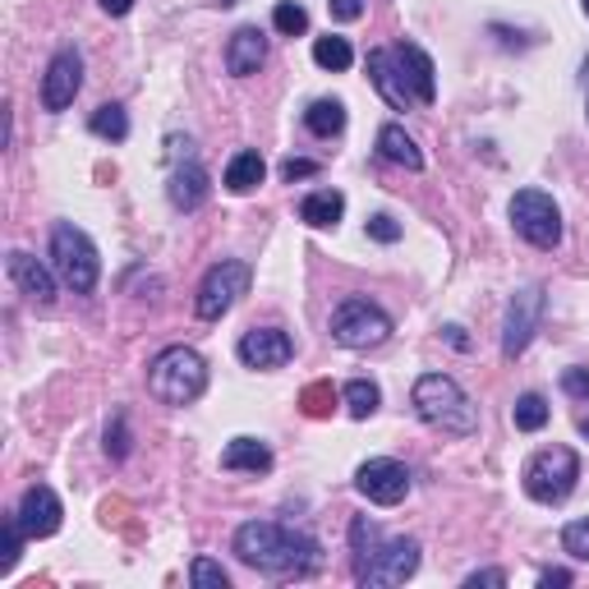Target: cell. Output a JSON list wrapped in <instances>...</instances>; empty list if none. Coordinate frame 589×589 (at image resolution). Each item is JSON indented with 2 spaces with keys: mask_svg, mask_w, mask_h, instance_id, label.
<instances>
[{
  "mask_svg": "<svg viewBox=\"0 0 589 589\" xmlns=\"http://www.w3.org/2000/svg\"><path fill=\"white\" fill-rule=\"evenodd\" d=\"M235 557L245 567L263 571V576H281V580H304L322 567V548L318 539L299 534V530H286L276 521H249L235 530Z\"/></svg>",
  "mask_w": 589,
  "mask_h": 589,
  "instance_id": "cell-1",
  "label": "cell"
},
{
  "mask_svg": "<svg viewBox=\"0 0 589 589\" xmlns=\"http://www.w3.org/2000/svg\"><path fill=\"white\" fill-rule=\"evenodd\" d=\"M415 415L429 423V429H442L452 438H469L479 429L475 400L461 392L456 378H446V373H423L415 383Z\"/></svg>",
  "mask_w": 589,
  "mask_h": 589,
  "instance_id": "cell-2",
  "label": "cell"
},
{
  "mask_svg": "<svg viewBox=\"0 0 589 589\" xmlns=\"http://www.w3.org/2000/svg\"><path fill=\"white\" fill-rule=\"evenodd\" d=\"M148 392L161 400V406H194V400L207 392L203 355L190 350V346H167L148 364Z\"/></svg>",
  "mask_w": 589,
  "mask_h": 589,
  "instance_id": "cell-3",
  "label": "cell"
},
{
  "mask_svg": "<svg viewBox=\"0 0 589 589\" xmlns=\"http://www.w3.org/2000/svg\"><path fill=\"white\" fill-rule=\"evenodd\" d=\"M576 479H580V456L571 446H544V452L530 456V465H525V492L544 507L567 502Z\"/></svg>",
  "mask_w": 589,
  "mask_h": 589,
  "instance_id": "cell-4",
  "label": "cell"
},
{
  "mask_svg": "<svg viewBox=\"0 0 589 589\" xmlns=\"http://www.w3.org/2000/svg\"><path fill=\"white\" fill-rule=\"evenodd\" d=\"M52 263H56V276L79 295H88L92 286H98V276H102L98 249H92L88 235L79 226H69V222H56V230H52Z\"/></svg>",
  "mask_w": 589,
  "mask_h": 589,
  "instance_id": "cell-5",
  "label": "cell"
},
{
  "mask_svg": "<svg viewBox=\"0 0 589 589\" xmlns=\"http://www.w3.org/2000/svg\"><path fill=\"white\" fill-rule=\"evenodd\" d=\"M332 337L346 350H373V346H383L392 337V318L378 309V304L350 295V299L337 304V314H332Z\"/></svg>",
  "mask_w": 589,
  "mask_h": 589,
  "instance_id": "cell-6",
  "label": "cell"
},
{
  "mask_svg": "<svg viewBox=\"0 0 589 589\" xmlns=\"http://www.w3.org/2000/svg\"><path fill=\"white\" fill-rule=\"evenodd\" d=\"M511 226L534 249H557L562 245V207L544 190H521L511 199Z\"/></svg>",
  "mask_w": 589,
  "mask_h": 589,
  "instance_id": "cell-7",
  "label": "cell"
},
{
  "mask_svg": "<svg viewBox=\"0 0 589 589\" xmlns=\"http://www.w3.org/2000/svg\"><path fill=\"white\" fill-rule=\"evenodd\" d=\"M419 571V544L415 539H378L373 553L355 567V580L369 589H383V585H406Z\"/></svg>",
  "mask_w": 589,
  "mask_h": 589,
  "instance_id": "cell-8",
  "label": "cell"
},
{
  "mask_svg": "<svg viewBox=\"0 0 589 589\" xmlns=\"http://www.w3.org/2000/svg\"><path fill=\"white\" fill-rule=\"evenodd\" d=\"M245 291H249V263H240V258H222L217 268H207L194 309H199L203 322H217L222 314L235 309V299H240Z\"/></svg>",
  "mask_w": 589,
  "mask_h": 589,
  "instance_id": "cell-9",
  "label": "cell"
},
{
  "mask_svg": "<svg viewBox=\"0 0 589 589\" xmlns=\"http://www.w3.org/2000/svg\"><path fill=\"white\" fill-rule=\"evenodd\" d=\"M539 322H544V286L516 291L511 304H507V327H502V355L507 360L525 355L534 332H539Z\"/></svg>",
  "mask_w": 589,
  "mask_h": 589,
  "instance_id": "cell-10",
  "label": "cell"
},
{
  "mask_svg": "<svg viewBox=\"0 0 589 589\" xmlns=\"http://www.w3.org/2000/svg\"><path fill=\"white\" fill-rule=\"evenodd\" d=\"M355 488L364 492L369 502H378V507H396V502H406V492H410V469L392 461V456H378V461H364L355 469Z\"/></svg>",
  "mask_w": 589,
  "mask_h": 589,
  "instance_id": "cell-11",
  "label": "cell"
},
{
  "mask_svg": "<svg viewBox=\"0 0 589 589\" xmlns=\"http://www.w3.org/2000/svg\"><path fill=\"white\" fill-rule=\"evenodd\" d=\"M79 88H83V56L75 46H65V52L52 56V65H46V75H42V106L65 111L79 98Z\"/></svg>",
  "mask_w": 589,
  "mask_h": 589,
  "instance_id": "cell-12",
  "label": "cell"
},
{
  "mask_svg": "<svg viewBox=\"0 0 589 589\" xmlns=\"http://www.w3.org/2000/svg\"><path fill=\"white\" fill-rule=\"evenodd\" d=\"M14 516H19V525H23V534L29 539H52L56 530H60V498L46 484H33L29 492L19 498V507H14Z\"/></svg>",
  "mask_w": 589,
  "mask_h": 589,
  "instance_id": "cell-13",
  "label": "cell"
},
{
  "mask_svg": "<svg viewBox=\"0 0 589 589\" xmlns=\"http://www.w3.org/2000/svg\"><path fill=\"white\" fill-rule=\"evenodd\" d=\"M291 355H295V346H291V337L281 332V327H253V332L240 337V360L249 369H263V373L286 369Z\"/></svg>",
  "mask_w": 589,
  "mask_h": 589,
  "instance_id": "cell-14",
  "label": "cell"
},
{
  "mask_svg": "<svg viewBox=\"0 0 589 589\" xmlns=\"http://www.w3.org/2000/svg\"><path fill=\"white\" fill-rule=\"evenodd\" d=\"M369 79L387 98L392 111H410L419 102L410 79H406V69H400V60H396V52H383V46H378V52H369Z\"/></svg>",
  "mask_w": 589,
  "mask_h": 589,
  "instance_id": "cell-15",
  "label": "cell"
},
{
  "mask_svg": "<svg viewBox=\"0 0 589 589\" xmlns=\"http://www.w3.org/2000/svg\"><path fill=\"white\" fill-rule=\"evenodd\" d=\"M5 268H10V281H14V286H19L23 295H29L33 304H42V309H46V304H56V276L46 272L33 253L14 249V253L5 258Z\"/></svg>",
  "mask_w": 589,
  "mask_h": 589,
  "instance_id": "cell-16",
  "label": "cell"
},
{
  "mask_svg": "<svg viewBox=\"0 0 589 589\" xmlns=\"http://www.w3.org/2000/svg\"><path fill=\"white\" fill-rule=\"evenodd\" d=\"M268 60V37L258 33V29H240L230 42H226V69L235 79H249L258 75V65Z\"/></svg>",
  "mask_w": 589,
  "mask_h": 589,
  "instance_id": "cell-17",
  "label": "cell"
},
{
  "mask_svg": "<svg viewBox=\"0 0 589 589\" xmlns=\"http://www.w3.org/2000/svg\"><path fill=\"white\" fill-rule=\"evenodd\" d=\"M222 469H230V475H268L272 469V446L263 438H230L226 452H222Z\"/></svg>",
  "mask_w": 589,
  "mask_h": 589,
  "instance_id": "cell-18",
  "label": "cell"
},
{
  "mask_svg": "<svg viewBox=\"0 0 589 589\" xmlns=\"http://www.w3.org/2000/svg\"><path fill=\"white\" fill-rule=\"evenodd\" d=\"M396 60H400V69H406V79H410V88H415V98H419L423 106H433V98H438V79H433V60H429V52H423V46H415V42H400V46H396Z\"/></svg>",
  "mask_w": 589,
  "mask_h": 589,
  "instance_id": "cell-19",
  "label": "cell"
},
{
  "mask_svg": "<svg viewBox=\"0 0 589 589\" xmlns=\"http://www.w3.org/2000/svg\"><path fill=\"white\" fill-rule=\"evenodd\" d=\"M167 194H171V203L180 207V212H194V207H203L207 203V194H212V184H207V171L203 167H175V175H171V184H167Z\"/></svg>",
  "mask_w": 589,
  "mask_h": 589,
  "instance_id": "cell-20",
  "label": "cell"
},
{
  "mask_svg": "<svg viewBox=\"0 0 589 589\" xmlns=\"http://www.w3.org/2000/svg\"><path fill=\"white\" fill-rule=\"evenodd\" d=\"M378 152H383V161H392V167L423 171V152L415 148V138L400 129V125H383V134H378Z\"/></svg>",
  "mask_w": 589,
  "mask_h": 589,
  "instance_id": "cell-21",
  "label": "cell"
},
{
  "mask_svg": "<svg viewBox=\"0 0 589 589\" xmlns=\"http://www.w3.org/2000/svg\"><path fill=\"white\" fill-rule=\"evenodd\" d=\"M263 175H268V161L258 157L253 148H245V152L230 157V167H226V190H230V194H253L258 184H263Z\"/></svg>",
  "mask_w": 589,
  "mask_h": 589,
  "instance_id": "cell-22",
  "label": "cell"
},
{
  "mask_svg": "<svg viewBox=\"0 0 589 589\" xmlns=\"http://www.w3.org/2000/svg\"><path fill=\"white\" fill-rule=\"evenodd\" d=\"M341 212H346V199H341L337 190H318V194H309V199L299 203V217L309 222V226H318V230L337 226V222H341Z\"/></svg>",
  "mask_w": 589,
  "mask_h": 589,
  "instance_id": "cell-23",
  "label": "cell"
},
{
  "mask_svg": "<svg viewBox=\"0 0 589 589\" xmlns=\"http://www.w3.org/2000/svg\"><path fill=\"white\" fill-rule=\"evenodd\" d=\"M304 125H309L318 138H332V134L346 129V106L337 98H322V102H314L309 111H304Z\"/></svg>",
  "mask_w": 589,
  "mask_h": 589,
  "instance_id": "cell-24",
  "label": "cell"
},
{
  "mask_svg": "<svg viewBox=\"0 0 589 589\" xmlns=\"http://www.w3.org/2000/svg\"><path fill=\"white\" fill-rule=\"evenodd\" d=\"M341 400H346L350 419H369L373 410L383 406V392H378V383H369V378H355V383H346Z\"/></svg>",
  "mask_w": 589,
  "mask_h": 589,
  "instance_id": "cell-25",
  "label": "cell"
},
{
  "mask_svg": "<svg viewBox=\"0 0 589 589\" xmlns=\"http://www.w3.org/2000/svg\"><path fill=\"white\" fill-rule=\"evenodd\" d=\"M88 129L98 138H111V144H125L129 138V115H125V106H98L92 111V121H88Z\"/></svg>",
  "mask_w": 589,
  "mask_h": 589,
  "instance_id": "cell-26",
  "label": "cell"
},
{
  "mask_svg": "<svg viewBox=\"0 0 589 589\" xmlns=\"http://www.w3.org/2000/svg\"><path fill=\"white\" fill-rule=\"evenodd\" d=\"M511 419H516V429H521V433H539L548 423V400L539 396V392H525L521 400H516Z\"/></svg>",
  "mask_w": 589,
  "mask_h": 589,
  "instance_id": "cell-27",
  "label": "cell"
},
{
  "mask_svg": "<svg viewBox=\"0 0 589 589\" xmlns=\"http://www.w3.org/2000/svg\"><path fill=\"white\" fill-rule=\"evenodd\" d=\"M272 29H276L281 37H304V33H309V10H304L299 0H276Z\"/></svg>",
  "mask_w": 589,
  "mask_h": 589,
  "instance_id": "cell-28",
  "label": "cell"
},
{
  "mask_svg": "<svg viewBox=\"0 0 589 589\" xmlns=\"http://www.w3.org/2000/svg\"><path fill=\"white\" fill-rule=\"evenodd\" d=\"M314 60H318L322 69H332V75H341V69L355 65V52H350L346 37H318V42H314Z\"/></svg>",
  "mask_w": 589,
  "mask_h": 589,
  "instance_id": "cell-29",
  "label": "cell"
},
{
  "mask_svg": "<svg viewBox=\"0 0 589 589\" xmlns=\"http://www.w3.org/2000/svg\"><path fill=\"white\" fill-rule=\"evenodd\" d=\"M190 580H194V589H230L226 567H222V562H212V557H194Z\"/></svg>",
  "mask_w": 589,
  "mask_h": 589,
  "instance_id": "cell-30",
  "label": "cell"
},
{
  "mask_svg": "<svg viewBox=\"0 0 589 589\" xmlns=\"http://www.w3.org/2000/svg\"><path fill=\"white\" fill-rule=\"evenodd\" d=\"M23 539H29V534H23L19 516L10 511V516H5V553H0V576H10V571L19 567V548H23Z\"/></svg>",
  "mask_w": 589,
  "mask_h": 589,
  "instance_id": "cell-31",
  "label": "cell"
},
{
  "mask_svg": "<svg viewBox=\"0 0 589 589\" xmlns=\"http://www.w3.org/2000/svg\"><path fill=\"white\" fill-rule=\"evenodd\" d=\"M562 548H567L576 562H589V516H580V521H571L567 530H562Z\"/></svg>",
  "mask_w": 589,
  "mask_h": 589,
  "instance_id": "cell-32",
  "label": "cell"
},
{
  "mask_svg": "<svg viewBox=\"0 0 589 589\" xmlns=\"http://www.w3.org/2000/svg\"><path fill=\"white\" fill-rule=\"evenodd\" d=\"M106 456L125 461L129 456V429H125V415H115V423L106 429Z\"/></svg>",
  "mask_w": 589,
  "mask_h": 589,
  "instance_id": "cell-33",
  "label": "cell"
},
{
  "mask_svg": "<svg viewBox=\"0 0 589 589\" xmlns=\"http://www.w3.org/2000/svg\"><path fill=\"white\" fill-rule=\"evenodd\" d=\"M562 392H567V396H576V400H589V369H567V373H562Z\"/></svg>",
  "mask_w": 589,
  "mask_h": 589,
  "instance_id": "cell-34",
  "label": "cell"
},
{
  "mask_svg": "<svg viewBox=\"0 0 589 589\" xmlns=\"http://www.w3.org/2000/svg\"><path fill=\"white\" fill-rule=\"evenodd\" d=\"M369 235H373L378 245H396V240H400V226L387 217V212H378V217H369Z\"/></svg>",
  "mask_w": 589,
  "mask_h": 589,
  "instance_id": "cell-35",
  "label": "cell"
},
{
  "mask_svg": "<svg viewBox=\"0 0 589 589\" xmlns=\"http://www.w3.org/2000/svg\"><path fill=\"white\" fill-rule=\"evenodd\" d=\"M327 10H332V19H341V23H355L364 14V0H327Z\"/></svg>",
  "mask_w": 589,
  "mask_h": 589,
  "instance_id": "cell-36",
  "label": "cell"
},
{
  "mask_svg": "<svg viewBox=\"0 0 589 589\" xmlns=\"http://www.w3.org/2000/svg\"><path fill=\"white\" fill-rule=\"evenodd\" d=\"M281 175H286L291 184L295 180H309V175H318V161H304V157H291L286 167H281Z\"/></svg>",
  "mask_w": 589,
  "mask_h": 589,
  "instance_id": "cell-37",
  "label": "cell"
},
{
  "mask_svg": "<svg viewBox=\"0 0 589 589\" xmlns=\"http://www.w3.org/2000/svg\"><path fill=\"white\" fill-rule=\"evenodd\" d=\"M469 589H479V585H507V571H475V576H465Z\"/></svg>",
  "mask_w": 589,
  "mask_h": 589,
  "instance_id": "cell-38",
  "label": "cell"
},
{
  "mask_svg": "<svg viewBox=\"0 0 589 589\" xmlns=\"http://www.w3.org/2000/svg\"><path fill=\"white\" fill-rule=\"evenodd\" d=\"M576 576L571 571H544V576H539V585H544V589H553V585H571Z\"/></svg>",
  "mask_w": 589,
  "mask_h": 589,
  "instance_id": "cell-39",
  "label": "cell"
},
{
  "mask_svg": "<svg viewBox=\"0 0 589 589\" xmlns=\"http://www.w3.org/2000/svg\"><path fill=\"white\" fill-rule=\"evenodd\" d=\"M102 10H106L111 19H121V14H129V10H134V0H102Z\"/></svg>",
  "mask_w": 589,
  "mask_h": 589,
  "instance_id": "cell-40",
  "label": "cell"
},
{
  "mask_svg": "<svg viewBox=\"0 0 589 589\" xmlns=\"http://www.w3.org/2000/svg\"><path fill=\"white\" fill-rule=\"evenodd\" d=\"M580 433H585V438H589V419H580Z\"/></svg>",
  "mask_w": 589,
  "mask_h": 589,
  "instance_id": "cell-41",
  "label": "cell"
},
{
  "mask_svg": "<svg viewBox=\"0 0 589 589\" xmlns=\"http://www.w3.org/2000/svg\"><path fill=\"white\" fill-rule=\"evenodd\" d=\"M580 10H585V19H589V0H580Z\"/></svg>",
  "mask_w": 589,
  "mask_h": 589,
  "instance_id": "cell-42",
  "label": "cell"
}]
</instances>
